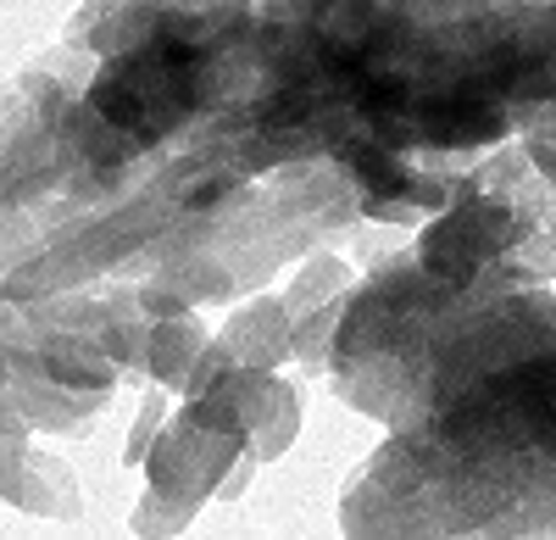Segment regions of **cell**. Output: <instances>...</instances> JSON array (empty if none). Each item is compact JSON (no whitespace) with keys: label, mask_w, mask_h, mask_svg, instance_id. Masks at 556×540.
<instances>
[{"label":"cell","mask_w":556,"mask_h":540,"mask_svg":"<svg viewBox=\"0 0 556 540\" xmlns=\"http://www.w3.org/2000/svg\"><path fill=\"white\" fill-rule=\"evenodd\" d=\"M201 67H206V39L201 34H151L146 45H134L128 56H117L89 101L96 117L112 134L128 140H156V134L178 128L201 101Z\"/></svg>","instance_id":"cell-1"},{"label":"cell","mask_w":556,"mask_h":540,"mask_svg":"<svg viewBox=\"0 0 556 540\" xmlns=\"http://www.w3.org/2000/svg\"><path fill=\"white\" fill-rule=\"evenodd\" d=\"M513 235H518L513 212L495 206V201H473V206L451 212L440 229L424 240V262L434 267V274L462 279V274H473V267H484V262H490L506 240H513Z\"/></svg>","instance_id":"cell-2"},{"label":"cell","mask_w":556,"mask_h":540,"mask_svg":"<svg viewBox=\"0 0 556 540\" xmlns=\"http://www.w3.org/2000/svg\"><path fill=\"white\" fill-rule=\"evenodd\" d=\"M351 162H356V173H362V185H367V190H379L384 201L412 196V173H406L390 151H379V146H362V151H351Z\"/></svg>","instance_id":"cell-3"}]
</instances>
